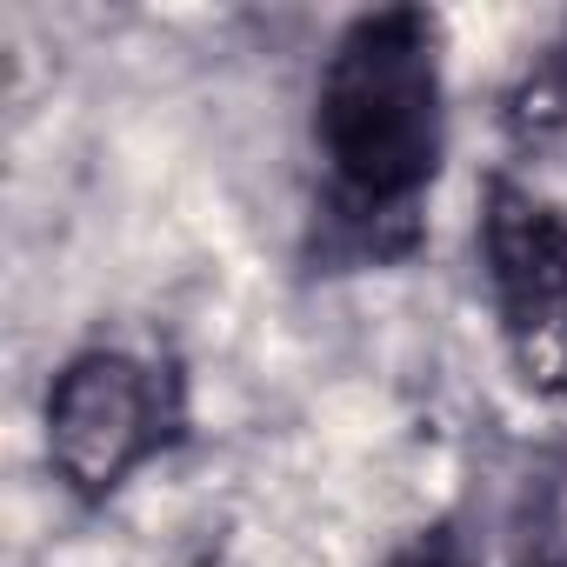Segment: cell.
Instances as JSON below:
<instances>
[{
  "label": "cell",
  "instance_id": "cell-4",
  "mask_svg": "<svg viewBox=\"0 0 567 567\" xmlns=\"http://www.w3.org/2000/svg\"><path fill=\"white\" fill-rule=\"evenodd\" d=\"M560 127H567V48H547V54H534V68L507 94V134L520 147H540Z\"/></svg>",
  "mask_w": 567,
  "mask_h": 567
},
{
  "label": "cell",
  "instance_id": "cell-1",
  "mask_svg": "<svg viewBox=\"0 0 567 567\" xmlns=\"http://www.w3.org/2000/svg\"><path fill=\"white\" fill-rule=\"evenodd\" d=\"M315 154L334 234L354 254L388 260L421 240V200L447 154L441 21L427 8H381L341 28L315 87Z\"/></svg>",
  "mask_w": 567,
  "mask_h": 567
},
{
  "label": "cell",
  "instance_id": "cell-3",
  "mask_svg": "<svg viewBox=\"0 0 567 567\" xmlns=\"http://www.w3.org/2000/svg\"><path fill=\"white\" fill-rule=\"evenodd\" d=\"M481 280L520 388L567 401V214L507 174L481 187Z\"/></svg>",
  "mask_w": 567,
  "mask_h": 567
},
{
  "label": "cell",
  "instance_id": "cell-2",
  "mask_svg": "<svg viewBox=\"0 0 567 567\" xmlns=\"http://www.w3.org/2000/svg\"><path fill=\"white\" fill-rule=\"evenodd\" d=\"M181 434V388L127 348L74 354L48 388V467L74 501H107Z\"/></svg>",
  "mask_w": 567,
  "mask_h": 567
},
{
  "label": "cell",
  "instance_id": "cell-5",
  "mask_svg": "<svg viewBox=\"0 0 567 567\" xmlns=\"http://www.w3.org/2000/svg\"><path fill=\"white\" fill-rule=\"evenodd\" d=\"M388 567H467V560L447 554V547H414V554H401V560H388Z\"/></svg>",
  "mask_w": 567,
  "mask_h": 567
}]
</instances>
